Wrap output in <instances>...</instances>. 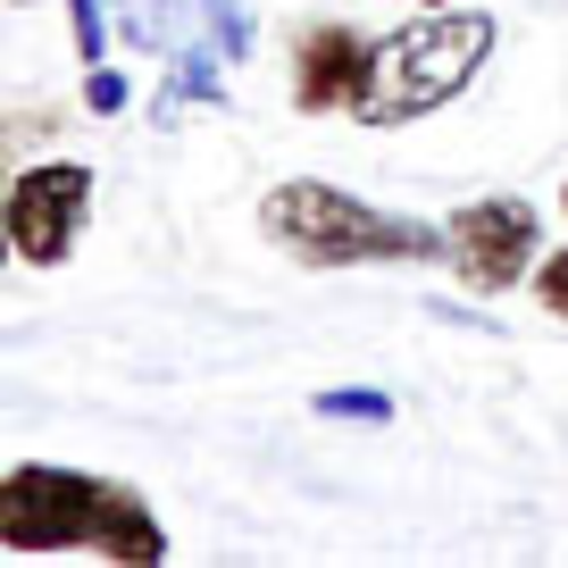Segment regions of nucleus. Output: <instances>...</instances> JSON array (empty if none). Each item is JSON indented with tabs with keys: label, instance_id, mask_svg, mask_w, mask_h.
Instances as JSON below:
<instances>
[{
	"label": "nucleus",
	"instance_id": "3",
	"mask_svg": "<svg viewBox=\"0 0 568 568\" xmlns=\"http://www.w3.org/2000/svg\"><path fill=\"white\" fill-rule=\"evenodd\" d=\"M485 59H494V18H485V9L418 18V26H402V34L376 42L368 92H359L352 118L359 125H409V118H426V109H444Z\"/></svg>",
	"mask_w": 568,
	"mask_h": 568
},
{
	"label": "nucleus",
	"instance_id": "6",
	"mask_svg": "<svg viewBox=\"0 0 568 568\" xmlns=\"http://www.w3.org/2000/svg\"><path fill=\"white\" fill-rule=\"evenodd\" d=\"M368 59H376V42H359L343 18L302 26V34H293V109H310V118L359 109V92H368Z\"/></svg>",
	"mask_w": 568,
	"mask_h": 568
},
{
	"label": "nucleus",
	"instance_id": "1",
	"mask_svg": "<svg viewBox=\"0 0 568 568\" xmlns=\"http://www.w3.org/2000/svg\"><path fill=\"white\" fill-rule=\"evenodd\" d=\"M0 551H101V560H168V527L142 494L109 477H84V468H9L0 477Z\"/></svg>",
	"mask_w": 568,
	"mask_h": 568
},
{
	"label": "nucleus",
	"instance_id": "9",
	"mask_svg": "<svg viewBox=\"0 0 568 568\" xmlns=\"http://www.w3.org/2000/svg\"><path fill=\"white\" fill-rule=\"evenodd\" d=\"M75 9V34H84V59H101V18H92V0H68Z\"/></svg>",
	"mask_w": 568,
	"mask_h": 568
},
{
	"label": "nucleus",
	"instance_id": "5",
	"mask_svg": "<svg viewBox=\"0 0 568 568\" xmlns=\"http://www.w3.org/2000/svg\"><path fill=\"white\" fill-rule=\"evenodd\" d=\"M84 217H92V168L42 160V168H26V176L9 184L0 226H9V251H18L26 267H59L75 251V234H84Z\"/></svg>",
	"mask_w": 568,
	"mask_h": 568
},
{
	"label": "nucleus",
	"instance_id": "4",
	"mask_svg": "<svg viewBox=\"0 0 568 568\" xmlns=\"http://www.w3.org/2000/svg\"><path fill=\"white\" fill-rule=\"evenodd\" d=\"M444 234H452V276H460L468 293H510V284L544 260V217L518 193L460 201V210L444 217Z\"/></svg>",
	"mask_w": 568,
	"mask_h": 568
},
{
	"label": "nucleus",
	"instance_id": "7",
	"mask_svg": "<svg viewBox=\"0 0 568 568\" xmlns=\"http://www.w3.org/2000/svg\"><path fill=\"white\" fill-rule=\"evenodd\" d=\"M535 302L568 326V251H544V260H535Z\"/></svg>",
	"mask_w": 568,
	"mask_h": 568
},
{
	"label": "nucleus",
	"instance_id": "10",
	"mask_svg": "<svg viewBox=\"0 0 568 568\" xmlns=\"http://www.w3.org/2000/svg\"><path fill=\"white\" fill-rule=\"evenodd\" d=\"M409 9H444V0H409Z\"/></svg>",
	"mask_w": 568,
	"mask_h": 568
},
{
	"label": "nucleus",
	"instance_id": "8",
	"mask_svg": "<svg viewBox=\"0 0 568 568\" xmlns=\"http://www.w3.org/2000/svg\"><path fill=\"white\" fill-rule=\"evenodd\" d=\"M318 409H326V418H393V402H376L368 385H352V393H318Z\"/></svg>",
	"mask_w": 568,
	"mask_h": 568
},
{
	"label": "nucleus",
	"instance_id": "2",
	"mask_svg": "<svg viewBox=\"0 0 568 568\" xmlns=\"http://www.w3.org/2000/svg\"><path fill=\"white\" fill-rule=\"evenodd\" d=\"M260 226L276 234L302 267H409V260H452V234L426 217H393L376 201L343 193V184L293 176L267 193Z\"/></svg>",
	"mask_w": 568,
	"mask_h": 568
}]
</instances>
